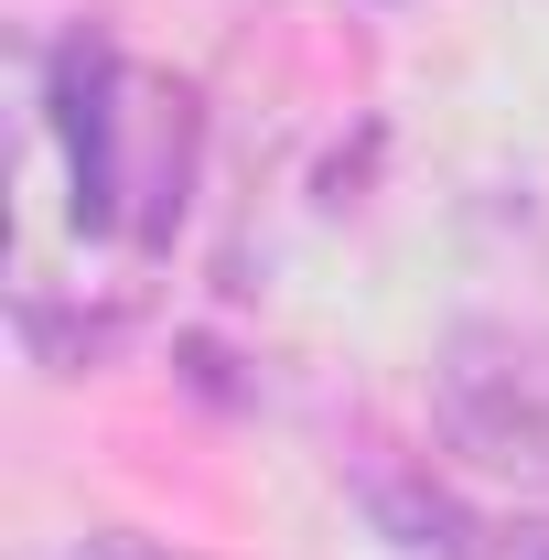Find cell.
<instances>
[{"mask_svg": "<svg viewBox=\"0 0 549 560\" xmlns=\"http://www.w3.org/2000/svg\"><path fill=\"white\" fill-rule=\"evenodd\" d=\"M506 560H549V528H517V550Z\"/></svg>", "mask_w": 549, "mask_h": 560, "instance_id": "5", "label": "cell"}, {"mask_svg": "<svg viewBox=\"0 0 549 560\" xmlns=\"http://www.w3.org/2000/svg\"><path fill=\"white\" fill-rule=\"evenodd\" d=\"M366 506L399 528V550H442V560H475V517L453 506L442 486H399V475H377L366 486Z\"/></svg>", "mask_w": 549, "mask_h": 560, "instance_id": "3", "label": "cell"}, {"mask_svg": "<svg viewBox=\"0 0 549 560\" xmlns=\"http://www.w3.org/2000/svg\"><path fill=\"white\" fill-rule=\"evenodd\" d=\"M66 560H195V550H173V539H140V528H86Z\"/></svg>", "mask_w": 549, "mask_h": 560, "instance_id": "4", "label": "cell"}, {"mask_svg": "<svg viewBox=\"0 0 549 560\" xmlns=\"http://www.w3.org/2000/svg\"><path fill=\"white\" fill-rule=\"evenodd\" d=\"M119 119H130V75L108 55V33H66L55 44V140H66V184H75V226L86 237L140 226L130 162H119Z\"/></svg>", "mask_w": 549, "mask_h": 560, "instance_id": "2", "label": "cell"}, {"mask_svg": "<svg viewBox=\"0 0 549 560\" xmlns=\"http://www.w3.org/2000/svg\"><path fill=\"white\" fill-rule=\"evenodd\" d=\"M431 431L475 475L549 495V335L539 324H453L431 355Z\"/></svg>", "mask_w": 549, "mask_h": 560, "instance_id": "1", "label": "cell"}]
</instances>
